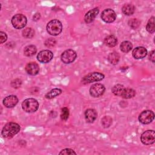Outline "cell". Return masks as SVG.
<instances>
[{
    "instance_id": "6da1fadb",
    "label": "cell",
    "mask_w": 155,
    "mask_h": 155,
    "mask_svg": "<svg viewBox=\"0 0 155 155\" xmlns=\"http://www.w3.org/2000/svg\"><path fill=\"white\" fill-rule=\"evenodd\" d=\"M20 130L21 127L18 124L10 122L4 125L2 130L1 134L4 137L10 139L18 133Z\"/></svg>"
},
{
    "instance_id": "7a4b0ae2",
    "label": "cell",
    "mask_w": 155,
    "mask_h": 155,
    "mask_svg": "<svg viewBox=\"0 0 155 155\" xmlns=\"http://www.w3.org/2000/svg\"><path fill=\"white\" fill-rule=\"evenodd\" d=\"M47 31L51 36H58L62 31V24L58 19H52L47 25Z\"/></svg>"
},
{
    "instance_id": "3957f363",
    "label": "cell",
    "mask_w": 155,
    "mask_h": 155,
    "mask_svg": "<svg viewBox=\"0 0 155 155\" xmlns=\"http://www.w3.org/2000/svg\"><path fill=\"white\" fill-rule=\"evenodd\" d=\"M22 110L27 113H33L39 108V102L34 98L25 99L22 103Z\"/></svg>"
},
{
    "instance_id": "277c9868",
    "label": "cell",
    "mask_w": 155,
    "mask_h": 155,
    "mask_svg": "<svg viewBox=\"0 0 155 155\" xmlns=\"http://www.w3.org/2000/svg\"><path fill=\"white\" fill-rule=\"evenodd\" d=\"M12 24L16 29L24 28L27 24V18L22 14H16L12 18Z\"/></svg>"
},
{
    "instance_id": "5b68a950",
    "label": "cell",
    "mask_w": 155,
    "mask_h": 155,
    "mask_svg": "<svg viewBox=\"0 0 155 155\" xmlns=\"http://www.w3.org/2000/svg\"><path fill=\"white\" fill-rule=\"evenodd\" d=\"M105 78L104 74L99 72H92L85 75L82 79V83L86 84L102 81Z\"/></svg>"
},
{
    "instance_id": "8992f818",
    "label": "cell",
    "mask_w": 155,
    "mask_h": 155,
    "mask_svg": "<svg viewBox=\"0 0 155 155\" xmlns=\"http://www.w3.org/2000/svg\"><path fill=\"white\" fill-rule=\"evenodd\" d=\"M140 141L145 145H151L155 142V132L154 130H147L140 136Z\"/></svg>"
},
{
    "instance_id": "52a82bcc",
    "label": "cell",
    "mask_w": 155,
    "mask_h": 155,
    "mask_svg": "<svg viewBox=\"0 0 155 155\" xmlns=\"http://www.w3.org/2000/svg\"><path fill=\"white\" fill-rule=\"evenodd\" d=\"M77 54L76 51L72 49L65 50L61 56V59L64 64H70L73 62L76 58Z\"/></svg>"
},
{
    "instance_id": "ba28073f",
    "label": "cell",
    "mask_w": 155,
    "mask_h": 155,
    "mask_svg": "<svg viewBox=\"0 0 155 155\" xmlns=\"http://www.w3.org/2000/svg\"><path fill=\"white\" fill-rule=\"evenodd\" d=\"M154 118V113L151 110H144L140 113L138 119L140 123L143 124H148L151 123Z\"/></svg>"
},
{
    "instance_id": "9c48e42d",
    "label": "cell",
    "mask_w": 155,
    "mask_h": 155,
    "mask_svg": "<svg viewBox=\"0 0 155 155\" xmlns=\"http://www.w3.org/2000/svg\"><path fill=\"white\" fill-rule=\"evenodd\" d=\"M105 90V88L104 85L101 84H93L90 88V94L93 97H98L102 96Z\"/></svg>"
},
{
    "instance_id": "30bf717a",
    "label": "cell",
    "mask_w": 155,
    "mask_h": 155,
    "mask_svg": "<svg viewBox=\"0 0 155 155\" xmlns=\"http://www.w3.org/2000/svg\"><path fill=\"white\" fill-rule=\"evenodd\" d=\"M101 18L105 22L111 23L115 21L116 14L111 8H107L102 11Z\"/></svg>"
},
{
    "instance_id": "8fae6325",
    "label": "cell",
    "mask_w": 155,
    "mask_h": 155,
    "mask_svg": "<svg viewBox=\"0 0 155 155\" xmlns=\"http://www.w3.org/2000/svg\"><path fill=\"white\" fill-rule=\"evenodd\" d=\"M53 57V53L49 50H42L37 54V59L41 63H47L50 62Z\"/></svg>"
},
{
    "instance_id": "7c38bea8",
    "label": "cell",
    "mask_w": 155,
    "mask_h": 155,
    "mask_svg": "<svg viewBox=\"0 0 155 155\" xmlns=\"http://www.w3.org/2000/svg\"><path fill=\"white\" fill-rule=\"evenodd\" d=\"M3 105L7 108H12L18 102V98L15 95H9L3 99Z\"/></svg>"
},
{
    "instance_id": "4fadbf2b",
    "label": "cell",
    "mask_w": 155,
    "mask_h": 155,
    "mask_svg": "<svg viewBox=\"0 0 155 155\" xmlns=\"http://www.w3.org/2000/svg\"><path fill=\"white\" fill-rule=\"evenodd\" d=\"M147 54V50L143 47H137L133 50L132 55L136 59H142L145 58Z\"/></svg>"
},
{
    "instance_id": "5bb4252c",
    "label": "cell",
    "mask_w": 155,
    "mask_h": 155,
    "mask_svg": "<svg viewBox=\"0 0 155 155\" xmlns=\"http://www.w3.org/2000/svg\"><path fill=\"white\" fill-rule=\"evenodd\" d=\"M25 69L26 72L31 76H35L38 74L39 71V67L38 64L33 62L28 63L26 65Z\"/></svg>"
},
{
    "instance_id": "9a60e30c",
    "label": "cell",
    "mask_w": 155,
    "mask_h": 155,
    "mask_svg": "<svg viewBox=\"0 0 155 155\" xmlns=\"http://www.w3.org/2000/svg\"><path fill=\"white\" fill-rule=\"evenodd\" d=\"M99 12L98 8H94L87 12L84 16V21L87 24L91 23L94 21Z\"/></svg>"
},
{
    "instance_id": "2e32d148",
    "label": "cell",
    "mask_w": 155,
    "mask_h": 155,
    "mask_svg": "<svg viewBox=\"0 0 155 155\" xmlns=\"http://www.w3.org/2000/svg\"><path fill=\"white\" fill-rule=\"evenodd\" d=\"M85 119L88 123H93L97 118V114L95 110L92 108H89L85 110Z\"/></svg>"
},
{
    "instance_id": "e0dca14e",
    "label": "cell",
    "mask_w": 155,
    "mask_h": 155,
    "mask_svg": "<svg viewBox=\"0 0 155 155\" xmlns=\"http://www.w3.org/2000/svg\"><path fill=\"white\" fill-rule=\"evenodd\" d=\"M104 44L109 47H113L117 45V39L114 35H108L105 38Z\"/></svg>"
},
{
    "instance_id": "ac0fdd59",
    "label": "cell",
    "mask_w": 155,
    "mask_h": 155,
    "mask_svg": "<svg viewBox=\"0 0 155 155\" xmlns=\"http://www.w3.org/2000/svg\"><path fill=\"white\" fill-rule=\"evenodd\" d=\"M123 13L127 16L132 15L135 11V7L131 4H126L122 8Z\"/></svg>"
},
{
    "instance_id": "d6986e66",
    "label": "cell",
    "mask_w": 155,
    "mask_h": 155,
    "mask_svg": "<svg viewBox=\"0 0 155 155\" xmlns=\"http://www.w3.org/2000/svg\"><path fill=\"white\" fill-rule=\"evenodd\" d=\"M108 62L112 65H116L120 59V55L118 53L113 51L110 53L107 57Z\"/></svg>"
},
{
    "instance_id": "ffe728a7",
    "label": "cell",
    "mask_w": 155,
    "mask_h": 155,
    "mask_svg": "<svg viewBox=\"0 0 155 155\" xmlns=\"http://www.w3.org/2000/svg\"><path fill=\"white\" fill-rule=\"evenodd\" d=\"M37 52V48L34 45H29L26 46L24 50V54L27 57L35 55Z\"/></svg>"
},
{
    "instance_id": "44dd1931",
    "label": "cell",
    "mask_w": 155,
    "mask_h": 155,
    "mask_svg": "<svg viewBox=\"0 0 155 155\" xmlns=\"http://www.w3.org/2000/svg\"><path fill=\"white\" fill-rule=\"evenodd\" d=\"M62 90L58 88H55L52 90H51L50 91H48L47 93L45 94V97L47 99H51L54 97H55L57 96H59L62 93Z\"/></svg>"
},
{
    "instance_id": "7402d4cb",
    "label": "cell",
    "mask_w": 155,
    "mask_h": 155,
    "mask_svg": "<svg viewBox=\"0 0 155 155\" xmlns=\"http://www.w3.org/2000/svg\"><path fill=\"white\" fill-rule=\"evenodd\" d=\"M125 88L124 85L121 84H116L113 87L111 88L112 93L117 96H121L125 90Z\"/></svg>"
},
{
    "instance_id": "603a6c76",
    "label": "cell",
    "mask_w": 155,
    "mask_h": 155,
    "mask_svg": "<svg viewBox=\"0 0 155 155\" xmlns=\"http://www.w3.org/2000/svg\"><path fill=\"white\" fill-rule=\"evenodd\" d=\"M120 50L124 53H128L133 48V44L131 42L128 41H123L120 45Z\"/></svg>"
},
{
    "instance_id": "cb8c5ba5",
    "label": "cell",
    "mask_w": 155,
    "mask_h": 155,
    "mask_svg": "<svg viewBox=\"0 0 155 155\" xmlns=\"http://www.w3.org/2000/svg\"><path fill=\"white\" fill-rule=\"evenodd\" d=\"M136 95V91L132 88H125L122 95L121 96L124 99H130Z\"/></svg>"
},
{
    "instance_id": "d4e9b609",
    "label": "cell",
    "mask_w": 155,
    "mask_h": 155,
    "mask_svg": "<svg viewBox=\"0 0 155 155\" xmlns=\"http://www.w3.org/2000/svg\"><path fill=\"white\" fill-rule=\"evenodd\" d=\"M146 29L150 33H153L154 32L155 25H154V16H152L148 20V21L147 24V25H146Z\"/></svg>"
},
{
    "instance_id": "484cf974",
    "label": "cell",
    "mask_w": 155,
    "mask_h": 155,
    "mask_svg": "<svg viewBox=\"0 0 155 155\" xmlns=\"http://www.w3.org/2000/svg\"><path fill=\"white\" fill-rule=\"evenodd\" d=\"M22 36L26 38H31L34 36L35 30L30 27H27L24 28L22 31Z\"/></svg>"
},
{
    "instance_id": "4316f807",
    "label": "cell",
    "mask_w": 155,
    "mask_h": 155,
    "mask_svg": "<svg viewBox=\"0 0 155 155\" xmlns=\"http://www.w3.org/2000/svg\"><path fill=\"white\" fill-rule=\"evenodd\" d=\"M101 124L104 128H108L112 124V118L108 116H104L101 119Z\"/></svg>"
},
{
    "instance_id": "83f0119b",
    "label": "cell",
    "mask_w": 155,
    "mask_h": 155,
    "mask_svg": "<svg viewBox=\"0 0 155 155\" xmlns=\"http://www.w3.org/2000/svg\"><path fill=\"white\" fill-rule=\"evenodd\" d=\"M140 24V22L137 19H136V18L130 19L128 22V25L133 28H137L139 26Z\"/></svg>"
},
{
    "instance_id": "f1b7e54d",
    "label": "cell",
    "mask_w": 155,
    "mask_h": 155,
    "mask_svg": "<svg viewBox=\"0 0 155 155\" xmlns=\"http://www.w3.org/2000/svg\"><path fill=\"white\" fill-rule=\"evenodd\" d=\"M69 116V110L67 107H64L61 110V118L63 120H67Z\"/></svg>"
},
{
    "instance_id": "f546056e",
    "label": "cell",
    "mask_w": 155,
    "mask_h": 155,
    "mask_svg": "<svg viewBox=\"0 0 155 155\" xmlns=\"http://www.w3.org/2000/svg\"><path fill=\"white\" fill-rule=\"evenodd\" d=\"M59 154H65V155H71V154H76V153L72 149L65 148L64 150H62Z\"/></svg>"
},
{
    "instance_id": "4dcf8cb0",
    "label": "cell",
    "mask_w": 155,
    "mask_h": 155,
    "mask_svg": "<svg viewBox=\"0 0 155 155\" xmlns=\"http://www.w3.org/2000/svg\"><path fill=\"white\" fill-rule=\"evenodd\" d=\"M55 44H56V41L53 38H48L45 42V45L49 48L54 47Z\"/></svg>"
},
{
    "instance_id": "1f68e13d",
    "label": "cell",
    "mask_w": 155,
    "mask_h": 155,
    "mask_svg": "<svg viewBox=\"0 0 155 155\" xmlns=\"http://www.w3.org/2000/svg\"><path fill=\"white\" fill-rule=\"evenodd\" d=\"M21 84H22V81L19 79H16L13 80L11 83L12 87L15 88H19L21 85Z\"/></svg>"
},
{
    "instance_id": "d6a6232c",
    "label": "cell",
    "mask_w": 155,
    "mask_h": 155,
    "mask_svg": "<svg viewBox=\"0 0 155 155\" xmlns=\"http://www.w3.org/2000/svg\"><path fill=\"white\" fill-rule=\"evenodd\" d=\"M7 39V34L4 31H0V42L1 44H3Z\"/></svg>"
},
{
    "instance_id": "836d02e7",
    "label": "cell",
    "mask_w": 155,
    "mask_h": 155,
    "mask_svg": "<svg viewBox=\"0 0 155 155\" xmlns=\"http://www.w3.org/2000/svg\"><path fill=\"white\" fill-rule=\"evenodd\" d=\"M149 59L152 61L153 63L155 62V57H154V50H152L149 54Z\"/></svg>"
},
{
    "instance_id": "e575fe53",
    "label": "cell",
    "mask_w": 155,
    "mask_h": 155,
    "mask_svg": "<svg viewBox=\"0 0 155 155\" xmlns=\"http://www.w3.org/2000/svg\"><path fill=\"white\" fill-rule=\"evenodd\" d=\"M40 18H41V15H40L39 13H36L33 15V21H38Z\"/></svg>"
}]
</instances>
